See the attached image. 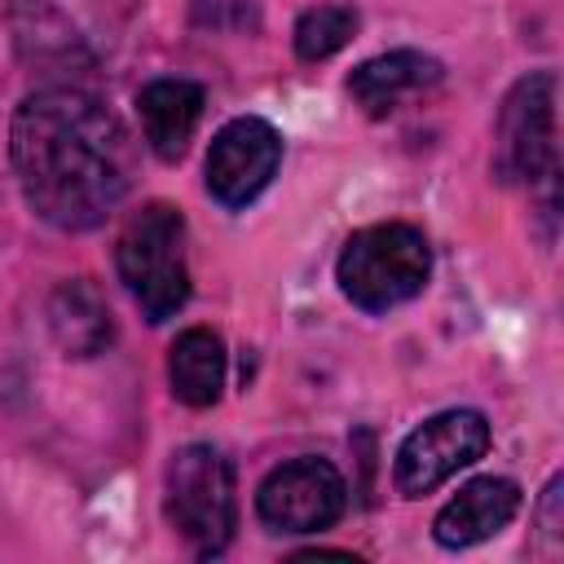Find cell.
Listing matches in <instances>:
<instances>
[{
  "mask_svg": "<svg viewBox=\"0 0 564 564\" xmlns=\"http://www.w3.org/2000/svg\"><path fill=\"white\" fill-rule=\"evenodd\" d=\"M167 379L172 397L189 410H207L220 401L225 388V344L207 326H189L176 335L172 357H167Z\"/></svg>",
  "mask_w": 564,
  "mask_h": 564,
  "instance_id": "5bb4252c",
  "label": "cell"
},
{
  "mask_svg": "<svg viewBox=\"0 0 564 564\" xmlns=\"http://www.w3.org/2000/svg\"><path fill=\"white\" fill-rule=\"evenodd\" d=\"M339 291L366 308V313H388L397 304H410L427 278H432V247L414 225L388 220L357 229L339 260H335Z\"/></svg>",
  "mask_w": 564,
  "mask_h": 564,
  "instance_id": "3957f363",
  "label": "cell"
},
{
  "mask_svg": "<svg viewBox=\"0 0 564 564\" xmlns=\"http://www.w3.org/2000/svg\"><path fill=\"white\" fill-rule=\"evenodd\" d=\"M357 9L352 4H317V9H304L300 22H295V57L300 62H326L335 57L352 35H357Z\"/></svg>",
  "mask_w": 564,
  "mask_h": 564,
  "instance_id": "9a60e30c",
  "label": "cell"
},
{
  "mask_svg": "<svg viewBox=\"0 0 564 564\" xmlns=\"http://www.w3.org/2000/svg\"><path fill=\"white\" fill-rule=\"evenodd\" d=\"M9 159L26 207L66 234L97 229L132 185L123 119L70 84L22 97L9 123Z\"/></svg>",
  "mask_w": 564,
  "mask_h": 564,
  "instance_id": "6da1fadb",
  "label": "cell"
},
{
  "mask_svg": "<svg viewBox=\"0 0 564 564\" xmlns=\"http://www.w3.org/2000/svg\"><path fill=\"white\" fill-rule=\"evenodd\" d=\"M348 507V485L326 458H291L273 467L256 494V511L278 533H322Z\"/></svg>",
  "mask_w": 564,
  "mask_h": 564,
  "instance_id": "52a82bcc",
  "label": "cell"
},
{
  "mask_svg": "<svg viewBox=\"0 0 564 564\" xmlns=\"http://www.w3.org/2000/svg\"><path fill=\"white\" fill-rule=\"evenodd\" d=\"M278 163H282V132L260 115H238L212 137L203 172L216 203L247 207L278 176Z\"/></svg>",
  "mask_w": 564,
  "mask_h": 564,
  "instance_id": "ba28073f",
  "label": "cell"
},
{
  "mask_svg": "<svg viewBox=\"0 0 564 564\" xmlns=\"http://www.w3.org/2000/svg\"><path fill=\"white\" fill-rule=\"evenodd\" d=\"M485 449H489V419L480 410H441L401 441L392 463V485L401 498H423L441 489L454 471L485 458Z\"/></svg>",
  "mask_w": 564,
  "mask_h": 564,
  "instance_id": "8992f818",
  "label": "cell"
},
{
  "mask_svg": "<svg viewBox=\"0 0 564 564\" xmlns=\"http://www.w3.org/2000/svg\"><path fill=\"white\" fill-rule=\"evenodd\" d=\"M441 75H445V66H441L432 53L392 48V53H379V57L361 62V66L348 75V93H352V101H357L370 119H383V115H392L405 97H414L419 88L441 84Z\"/></svg>",
  "mask_w": 564,
  "mask_h": 564,
  "instance_id": "30bf717a",
  "label": "cell"
},
{
  "mask_svg": "<svg viewBox=\"0 0 564 564\" xmlns=\"http://www.w3.org/2000/svg\"><path fill=\"white\" fill-rule=\"evenodd\" d=\"M48 330L66 357H97L115 339L110 308L88 278H66L48 295Z\"/></svg>",
  "mask_w": 564,
  "mask_h": 564,
  "instance_id": "4fadbf2b",
  "label": "cell"
},
{
  "mask_svg": "<svg viewBox=\"0 0 564 564\" xmlns=\"http://www.w3.org/2000/svg\"><path fill=\"white\" fill-rule=\"evenodd\" d=\"M560 489H564V480L560 476H551V485H546V494H542V507H538V520H542V533H551V538H560Z\"/></svg>",
  "mask_w": 564,
  "mask_h": 564,
  "instance_id": "2e32d148",
  "label": "cell"
},
{
  "mask_svg": "<svg viewBox=\"0 0 564 564\" xmlns=\"http://www.w3.org/2000/svg\"><path fill=\"white\" fill-rule=\"evenodd\" d=\"M115 269L145 322H167L189 300L185 216L172 203H145L132 212L115 242Z\"/></svg>",
  "mask_w": 564,
  "mask_h": 564,
  "instance_id": "7a4b0ae2",
  "label": "cell"
},
{
  "mask_svg": "<svg viewBox=\"0 0 564 564\" xmlns=\"http://www.w3.org/2000/svg\"><path fill=\"white\" fill-rule=\"evenodd\" d=\"M9 31L22 53V62L44 66V70H84L88 44L75 31V22L53 4V0H13L9 4Z\"/></svg>",
  "mask_w": 564,
  "mask_h": 564,
  "instance_id": "8fae6325",
  "label": "cell"
},
{
  "mask_svg": "<svg viewBox=\"0 0 564 564\" xmlns=\"http://www.w3.org/2000/svg\"><path fill=\"white\" fill-rule=\"evenodd\" d=\"M555 70H529L511 84L494 128V176L533 185L555 172Z\"/></svg>",
  "mask_w": 564,
  "mask_h": 564,
  "instance_id": "5b68a950",
  "label": "cell"
},
{
  "mask_svg": "<svg viewBox=\"0 0 564 564\" xmlns=\"http://www.w3.org/2000/svg\"><path fill=\"white\" fill-rule=\"evenodd\" d=\"M203 88L194 79H154L137 93V110H141V128H145V145L163 159L176 163L189 141L194 128L203 119Z\"/></svg>",
  "mask_w": 564,
  "mask_h": 564,
  "instance_id": "7c38bea8",
  "label": "cell"
},
{
  "mask_svg": "<svg viewBox=\"0 0 564 564\" xmlns=\"http://www.w3.org/2000/svg\"><path fill=\"white\" fill-rule=\"evenodd\" d=\"M520 511V485L507 476H480L467 480L432 520V538L445 551H463L476 542L498 538Z\"/></svg>",
  "mask_w": 564,
  "mask_h": 564,
  "instance_id": "9c48e42d",
  "label": "cell"
},
{
  "mask_svg": "<svg viewBox=\"0 0 564 564\" xmlns=\"http://www.w3.org/2000/svg\"><path fill=\"white\" fill-rule=\"evenodd\" d=\"M167 520L194 555H220L238 524L234 467L216 445H181L167 463Z\"/></svg>",
  "mask_w": 564,
  "mask_h": 564,
  "instance_id": "277c9868",
  "label": "cell"
}]
</instances>
